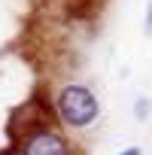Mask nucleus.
<instances>
[{
    "instance_id": "f03ea898",
    "label": "nucleus",
    "mask_w": 152,
    "mask_h": 155,
    "mask_svg": "<svg viewBox=\"0 0 152 155\" xmlns=\"http://www.w3.org/2000/svg\"><path fill=\"white\" fill-rule=\"evenodd\" d=\"M21 155H67V140L52 128H40L21 140Z\"/></svg>"
},
{
    "instance_id": "7ed1b4c3",
    "label": "nucleus",
    "mask_w": 152,
    "mask_h": 155,
    "mask_svg": "<svg viewBox=\"0 0 152 155\" xmlns=\"http://www.w3.org/2000/svg\"><path fill=\"white\" fill-rule=\"evenodd\" d=\"M149 110H152V101H149V97H140V101L134 104V113H137V119H146V116H149Z\"/></svg>"
},
{
    "instance_id": "39448f33",
    "label": "nucleus",
    "mask_w": 152,
    "mask_h": 155,
    "mask_svg": "<svg viewBox=\"0 0 152 155\" xmlns=\"http://www.w3.org/2000/svg\"><path fill=\"white\" fill-rule=\"evenodd\" d=\"M146 18H149V25H146V28L152 31V3H149V15H146Z\"/></svg>"
},
{
    "instance_id": "20e7f679",
    "label": "nucleus",
    "mask_w": 152,
    "mask_h": 155,
    "mask_svg": "<svg viewBox=\"0 0 152 155\" xmlns=\"http://www.w3.org/2000/svg\"><path fill=\"white\" fill-rule=\"evenodd\" d=\"M119 155H143V149H140V146H128V149H122Z\"/></svg>"
},
{
    "instance_id": "f257e3e1",
    "label": "nucleus",
    "mask_w": 152,
    "mask_h": 155,
    "mask_svg": "<svg viewBox=\"0 0 152 155\" xmlns=\"http://www.w3.org/2000/svg\"><path fill=\"white\" fill-rule=\"evenodd\" d=\"M55 110H58V122H64L67 128L73 131H82V128H91L101 116V101L97 94L82 85V82H67L58 88L55 94Z\"/></svg>"
}]
</instances>
